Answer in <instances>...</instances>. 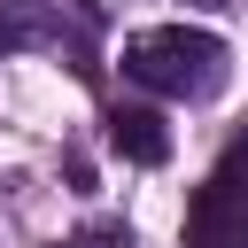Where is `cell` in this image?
<instances>
[{"label":"cell","instance_id":"6da1fadb","mask_svg":"<svg viewBox=\"0 0 248 248\" xmlns=\"http://www.w3.org/2000/svg\"><path fill=\"white\" fill-rule=\"evenodd\" d=\"M124 78L147 93H170V101H202L225 85V39L194 31V23H147L124 39Z\"/></svg>","mask_w":248,"mask_h":248},{"label":"cell","instance_id":"7a4b0ae2","mask_svg":"<svg viewBox=\"0 0 248 248\" xmlns=\"http://www.w3.org/2000/svg\"><path fill=\"white\" fill-rule=\"evenodd\" d=\"M186 248H248V140H232L217 155V170L194 186Z\"/></svg>","mask_w":248,"mask_h":248},{"label":"cell","instance_id":"5b68a950","mask_svg":"<svg viewBox=\"0 0 248 248\" xmlns=\"http://www.w3.org/2000/svg\"><path fill=\"white\" fill-rule=\"evenodd\" d=\"M0 46H8V31H0Z\"/></svg>","mask_w":248,"mask_h":248},{"label":"cell","instance_id":"277c9868","mask_svg":"<svg viewBox=\"0 0 248 248\" xmlns=\"http://www.w3.org/2000/svg\"><path fill=\"white\" fill-rule=\"evenodd\" d=\"M62 248H132V232H124V225H93V232H78V240H62Z\"/></svg>","mask_w":248,"mask_h":248},{"label":"cell","instance_id":"3957f363","mask_svg":"<svg viewBox=\"0 0 248 248\" xmlns=\"http://www.w3.org/2000/svg\"><path fill=\"white\" fill-rule=\"evenodd\" d=\"M108 147H116L124 163H163V155H170V132H163L155 108H116V116H108Z\"/></svg>","mask_w":248,"mask_h":248}]
</instances>
